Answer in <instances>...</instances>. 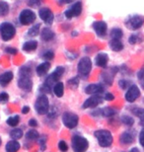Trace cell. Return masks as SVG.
Segmentation results:
<instances>
[{"instance_id":"48","label":"cell","mask_w":144,"mask_h":152,"mask_svg":"<svg viewBox=\"0 0 144 152\" xmlns=\"http://www.w3.org/2000/svg\"><path fill=\"white\" fill-rule=\"evenodd\" d=\"M29 126H38V123H37L36 120H34V118H32V120L29 121Z\"/></svg>"},{"instance_id":"6","label":"cell","mask_w":144,"mask_h":152,"mask_svg":"<svg viewBox=\"0 0 144 152\" xmlns=\"http://www.w3.org/2000/svg\"><path fill=\"white\" fill-rule=\"evenodd\" d=\"M71 145L74 152H85L89 146V142L86 138L80 135H74L72 137Z\"/></svg>"},{"instance_id":"40","label":"cell","mask_w":144,"mask_h":152,"mask_svg":"<svg viewBox=\"0 0 144 152\" xmlns=\"http://www.w3.org/2000/svg\"><path fill=\"white\" fill-rule=\"evenodd\" d=\"M39 144L41 145L42 150L45 149V144H47V138L45 136H42V137H39Z\"/></svg>"},{"instance_id":"8","label":"cell","mask_w":144,"mask_h":152,"mask_svg":"<svg viewBox=\"0 0 144 152\" xmlns=\"http://www.w3.org/2000/svg\"><path fill=\"white\" fill-rule=\"evenodd\" d=\"M78 115L73 113H70V112H65L62 115V123L67 129H74L78 124Z\"/></svg>"},{"instance_id":"5","label":"cell","mask_w":144,"mask_h":152,"mask_svg":"<svg viewBox=\"0 0 144 152\" xmlns=\"http://www.w3.org/2000/svg\"><path fill=\"white\" fill-rule=\"evenodd\" d=\"M124 24L127 29L131 30V31H136L144 25V17L140 16V15H133V16L128 17L125 20Z\"/></svg>"},{"instance_id":"10","label":"cell","mask_w":144,"mask_h":152,"mask_svg":"<svg viewBox=\"0 0 144 152\" xmlns=\"http://www.w3.org/2000/svg\"><path fill=\"white\" fill-rule=\"evenodd\" d=\"M81 13H82V3L81 1H78L74 3L69 9H67L64 15H65V17L67 19H72V18H74V17L80 16Z\"/></svg>"},{"instance_id":"50","label":"cell","mask_w":144,"mask_h":152,"mask_svg":"<svg viewBox=\"0 0 144 152\" xmlns=\"http://www.w3.org/2000/svg\"><path fill=\"white\" fill-rule=\"evenodd\" d=\"M29 111H30V108H29V107H27V106H25V107H23V108H22V113H23V114H28V113H29Z\"/></svg>"},{"instance_id":"51","label":"cell","mask_w":144,"mask_h":152,"mask_svg":"<svg viewBox=\"0 0 144 152\" xmlns=\"http://www.w3.org/2000/svg\"><path fill=\"white\" fill-rule=\"evenodd\" d=\"M129 152H140L139 151V149H138V148H136V147H134V148H132V149H131Z\"/></svg>"},{"instance_id":"35","label":"cell","mask_w":144,"mask_h":152,"mask_svg":"<svg viewBox=\"0 0 144 152\" xmlns=\"http://www.w3.org/2000/svg\"><path fill=\"white\" fill-rule=\"evenodd\" d=\"M121 123L125 124V126H131L134 124V120L133 118L129 117V115H122L121 117Z\"/></svg>"},{"instance_id":"24","label":"cell","mask_w":144,"mask_h":152,"mask_svg":"<svg viewBox=\"0 0 144 152\" xmlns=\"http://www.w3.org/2000/svg\"><path fill=\"white\" fill-rule=\"evenodd\" d=\"M115 113H116V112L113 108H105V109H103V110H99L98 112H96L95 114L93 113L92 115H104V117L111 118V117H113V115H115Z\"/></svg>"},{"instance_id":"42","label":"cell","mask_w":144,"mask_h":152,"mask_svg":"<svg viewBox=\"0 0 144 152\" xmlns=\"http://www.w3.org/2000/svg\"><path fill=\"white\" fill-rule=\"evenodd\" d=\"M118 85H119V87H121V89H126V88L129 86V82H128L127 80H124V79H122V80H119Z\"/></svg>"},{"instance_id":"33","label":"cell","mask_w":144,"mask_h":152,"mask_svg":"<svg viewBox=\"0 0 144 152\" xmlns=\"http://www.w3.org/2000/svg\"><path fill=\"white\" fill-rule=\"evenodd\" d=\"M10 136H11V138L13 139V140H17V139L21 138L23 136L22 129H14L13 130H11Z\"/></svg>"},{"instance_id":"13","label":"cell","mask_w":144,"mask_h":152,"mask_svg":"<svg viewBox=\"0 0 144 152\" xmlns=\"http://www.w3.org/2000/svg\"><path fill=\"white\" fill-rule=\"evenodd\" d=\"M39 16L42 20V22H45L47 25H51L54 19L53 13L48 8H42L39 11Z\"/></svg>"},{"instance_id":"22","label":"cell","mask_w":144,"mask_h":152,"mask_svg":"<svg viewBox=\"0 0 144 152\" xmlns=\"http://www.w3.org/2000/svg\"><path fill=\"white\" fill-rule=\"evenodd\" d=\"M50 63L48 62V61H45L41 63L39 65L37 66L36 68V71H37V74H38L39 76H44L47 74V72L50 70Z\"/></svg>"},{"instance_id":"28","label":"cell","mask_w":144,"mask_h":152,"mask_svg":"<svg viewBox=\"0 0 144 152\" xmlns=\"http://www.w3.org/2000/svg\"><path fill=\"white\" fill-rule=\"evenodd\" d=\"M114 76H115V72L114 73H113V72H104V73L102 74V79L106 84L112 85Z\"/></svg>"},{"instance_id":"39","label":"cell","mask_w":144,"mask_h":152,"mask_svg":"<svg viewBox=\"0 0 144 152\" xmlns=\"http://www.w3.org/2000/svg\"><path fill=\"white\" fill-rule=\"evenodd\" d=\"M58 149H59L61 152H66L68 150V146H67L66 142L64 140H60L58 142Z\"/></svg>"},{"instance_id":"18","label":"cell","mask_w":144,"mask_h":152,"mask_svg":"<svg viewBox=\"0 0 144 152\" xmlns=\"http://www.w3.org/2000/svg\"><path fill=\"white\" fill-rule=\"evenodd\" d=\"M119 141L124 145H129L134 141V134L129 132H124L119 136Z\"/></svg>"},{"instance_id":"34","label":"cell","mask_w":144,"mask_h":152,"mask_svg":"<svg viewBox=\"0 0 144 152\" xmlns=\"http://www.w3.org/2000/svg\"><path fill=\"white\" fill-rule=\"evenodd\" d=\"M39 27H41L39 24H37V25L33 26L32 28L29 30L28 35L31 36V37H37V36L39 34Z\"/></svg>"},{"instance_id":"36","label":"cell","mask_w":144,"mask_h":152,"mask_svg":"<svg viewBox=\"0 0 144 152\" xmlns=\"http://www.w3.org/2000/svg\"><path fill=\"white\" fill-rule=\"evenodd\" d=\"M19 121H20L19 115H13V117H10L7 120V124L10 126H16L19 124Z\"/></svg>"},{"instance_id":"4","label":"cell","mask_w":144,"mask_h":152,"mask_svg":"<svg viewBox=\"0 0 144 152\" xmlns=\"http://www.w3.org/2000/svg\"><path fill=\"white\" fill-rule=\"evenodd\" d=\"M77 70L81 77L83 78L88 77V75L90 74V72L92 70V60L90 59V57L84 56L79 60L77 65Z\"/></svg>"},{"instance_id":"9","label":"cell","mask_w":144,"mask_h":152,"mask_svg":"<svg viewBox=\"0 0 144 152\" xmlns=\"http://www.w3.org/2000/svg\"><path fill=\"white\" fill-rule=\"evenodd\" d=\"M36 20V14L34 13V11L30 10V9H24L23 11H21L19 15V21L22 25H31L32 23L35 22Z\"/></svg>"},{"instance_id":"37","label":"cell","mask_w":144,"mask_h":152,"mask_svg":"<svg viewBox=\"0 0 144 152\" xmlns=\"http://www.w3.org/2000/svg\"><path fill=\"white\" fill-rule=\"evenodd\" d=\"M137 78H138L139 80V83L141 85V87L144 89V68L140 69L138 71V73H137Z\"/></svg>"},{"instance_id":"25","label":"cell","mask_w":144,"mask_h":152,"mask_svg":"<svg viewBox=\"0 0 144 152\" xmlns=\"http://www.w3.org/2000/svg\"><path fill=\"white\" fill-rule=\"evenodd\" d=\"M132 113L137 118H139L140 126L144 127V109L143 108H134L132 109Z\"/></svg>"},{"instance_id":"45","label":"cell","mask_w":144,"mask_h":152,"mask_svg":"<svg viewBox=\"0 0 144 152\" xmlns=\"http://www.w3.org/2000/svg\"><path fill=\"white\" fill-rule=\"evenodd\" d=\"M68 84L70 85V86H73V87H76V86H78V84H79V81H78V79L77 78H73L71 79V80H69L68 81Z\"/></svg>"},{"instance_id":"26","label":"cell","mask_w":144,"mask_h":152,"mask_svg":"<svg viewBox=\"0 0 144 152\" xmlns=\"http://www.w3.org/2000/svg\"><path fill=\"white\" fill-rule=\"evenodd\" d=\"M19 149H20V144L16 140H11L6 144V151L7 152H17Z\"/></svg>"},{"instance_id":"2","label":"cell","mask_w":144,"mask_h":152,"mask_svg":"<svg viewBox=\"0 0 144 152\" xmlns=\"http://www.w3.org/2000/svg\"><path fill=\"white\" fill-rule=\"evenodd\" d=\"M95 136H96L100 146H102V147L111 146L113 141H114V138H113L111 132H109V130H107V129L97 130V132H95Z\"/></svg>"},{"instance_id":"11","label":"cell","mask_w":144,"mask_h":152,"mask_svg":"<svg viewBox=\"0 0 144 152\" xmlns=\"http://www.w3.org/2000/svg\"><path fill=\"white\" fill-rule=\"evenodd\" d=\"M140 97V90L137 85H131L127 89L126 93H125V100L128 103L135 102L137 99Z\"/></svg>"},{"instance_id":"49","label":"cell","mask_w":144,"mask_h":152,"mask_svg":"<svg viewBox=\"0 0 144 152\" xmlns=\"http://www.w3.org/2000/svg\"><path fill=\"white\" fill-rule=\"evenodd\" d=\"M74 0H59L60 4H70V3H72Z\"/></svg>"},{"instance_id":"43","label":"cell","mask_w":144,"mask_h":152,"mask_svg":"<svg viewBox=\"0 0 144 152\" xmlns=\"http://www.w3.org/2000/svg\"><path fill=\"white\" fill-rule=\"evenodd\" d=\"M41 4V0H28V5L31 7H38Z\"/></svg>"},{"instance_id":"32","label":"cell","mask_w":144,"mask_h":152,"mask_svg":"<svg viewBox=\"0 0 144 152\" xmlns=\"http://www.w3.org/2000/svg\"><path fill=\"white\" fill-rule=\"evenodd\" d=\"M26 137H27L28 140H37V139H39V132H37V130L31 129L26 133Z\"/></svg>"},{"instance_id":"1","label":"cell","mask_w":144,"mask_h":152,"mask_svg":"<svg viewBox=\"0 0 144 152\" xmlns=\"http://www.w3.org/2000/svg\"><path fill=\"white\" fill-rule=\"evenodd\" d=\"M64 70H65V69H64V67H62V66H58V67H56V70H54L53 73L47 78L45 84L42 85V89H44L45 92H50V88L53 87V85L59 80V79L61 78V76L63 75Z\"/></svg>"},{"instance_id":"21","label":"cell","mask_w":144,"mask_h":152,"mask_svg":"<svg viewBox=\"0 0 144 152\" xmlns=\"http://www.w3.org/2000/svg\"><path fill=\"white\" fill-rule=\"evenodd\" d=\"M13 77H14V75L11 71H7V72L2 73L1 75H0V85L3 87L7 86V85L12 81Z\"/></svg>"},{"instance_id":"16","label":"cell","mask_w":144,"mask_h":152,"mask_svg":"<svg viewBox=\"0 0 144 152\" xmlns=\"http://www.w3.org/2000/svg\"><path fill=\"white\" fill-rule=\"evenodd\" d=\"M85 92L90 95H100L104 92V87L102 84H90L85 88Z\"/></svg>"},{"instance_id":"15","label":"cell","mask_w":144,"mask_h":152,"mask_svg":"<svg viewBox=\"0 0 144 152\" xmlns=\"http://www.w3.org/2000/svg\"><path fill=\"white\" fill-rule=\"evenodd\" d=\"M18 86H19L20 89L29 92L33 88L32 79H31L30 76H24V75L20 76L19 80H18Z\"/></svg>"},{"instance_id":"27","label":"cell","mask_w":144,"mask_h":152,"mask_svg":"<svg viewBox=\"0 0 144 152\" xmlns=\"http://www.w3.org/2000/svg\"><path fill=\"white\" fill-rule=\"evenodd\" d=\"M53 92L56 94V96L60 98L63 96L64 93V85L62 82H57V83L53 86Z\"/></svg>"},{"instance_id":"52","label":"cell","mask_w":144,"mask_h":152,"mask_svg":"<svg viewBox=\"0 0 144 152\" xmlns=\"http://www.w3.org/2000/svg\"><path fill=\"white\" fill-rule=\"evenodd\" d=\"M0 145H1V138H0Z\"/></svg>"},{"instance_id":"7","label":"cell","mask_w":144,"mask_h":152,"mask_svg":"<svg viewBox=\"0 0 144 152\" xmlns=\"http://www.w3.org/2000/svg\"><path fill=\"white\" fill-rule=\"evenodd\" d=\"M48 108H50L48 98L45 95H41L36 101L35 104L36 112L39 115H45L48 112Z\"/></svg>"},{"instance_id":"47","label":"cell","mask_w":144,"mask_h":152,"mask_svg":"<svg viewBox=\"0 0 144 152\" xmlns=\"http://www.w3.org/2000/svg\"><path fill=\"white\" fill-rule=\"evenodd\" d=\"M5 51H6V53H10V54H16L17 53V50H16V48H6Z\"/></svg>"},{"instance_id":"31","label":"cell","mask_w":144,"mask_h":152,"mask_svg":"<svg viewBox=\"0 0 144 152\" xmlns=\"http://www.w3.org/2000/svg\"><path fill=\"white\" fill-rule=\"evenodd\" d=\"M141 42H142V37L140 36V34H132L128 38V42L130 45H136Z\"/></svg>"},{"instance_id":"20","label":"cell","mask_w":144,"mask_h":152,"mask_svg":"<svg viewBox=\"0 0 144 152\" xmlns=\"http://www.w3.org/2000/svg\"><path fill=\"white\" fill-rule=\"evenodd\" d=\"M109 45H110V48H111L112 50L116 51V53L121 51L124 48V44H122V42L121 41V39H112L109 42Z\"/></svg>"},{"instance_id":"12","label":"cell","mask_w":144,"mask_h":152,"mask_svg":"<svg viewBox=\"0 0 144 152\" xmlns=\"http://www.w3.org/2000/svg\"><path fill=\"white\" fill-rule=\"evenodd\" d=\"M93 27L94 31L96 32V34L98 37H105L107 35V31H108V25H107L106 22L104 21H96V22L93 23Z\"/></svg>"},{"instance_id":"17","label":"cell","mask_w":144,"mask_h":152,"mask_svg":"<svg viewBox=\"0 0 144 152\" xmlns=\"http://www.w3.org/2000/svg\"><path fill=\"white\" fill-rule=\"evenodd\" d=\"M95 62H96V65L99 66V67L106 68L107 65H108V62H109L108 54L105 53H98L96 56V58H95Z\"/></svg>"},{"instance_id":"30","label":"cell","mask_w":144,"mask_h":152,"mask_svg":"<svg viewBox=\"0 0 144 152\" xmlns=\"http://www.w3.org/2000/svg\"><path fill=\"white\" fill-rule=\"evenodd\" d=\"M9 13V5L7 2L0 0V16H6Z\"/></svg>"},{"instance_id":"3","label":"cell","mask_w":144,"mask_h":152,"mask_svg":"<svg viewBox=\"0 0 144 152\" xmlns=\"http://www.w3.org/2000/svg\"><path fill=\"white\" fill-rule=\"evenodd\" d=\"M16 35V29L13 24L9 22H4L0 25V36L4 42L10 41Z\"/></svg>"},{"instance_id":"19","label":"cell","mask_w":144,"mask_h":152,"mask_svg":"<svg viewBox=\"0 0 144 152\" xmlns=\"http://www.w3.org/2000/svg\"><path fill=\"white\" fill-rule=\"evenodd\" d=\"M41 38L45 42H50L54 39V33L50 28H44L41 32Z\"/></svg>"},{"instance_id":"44","label":"cell","mask_w":144,"mask_h":152,"mask_svg":"<svg viewBox=\"0 0 144 152\" xmlns=\"http://www.w3.org/2000/svg\"><path fill=\"white\" fill-rule=\"evenodd\" d=\"M139 143L144 148V129L139 133Z\"/></svg>"},{"instance_id":"38","label":"cell","mask_w":144,"mask_h":152,"mask_svg":"<svg viewBox=\"0 0 144 152\" xmlns=\"http://www.w3.org/2000/svg\"><path fill=\"white\" fill-rule=\"evenodd\" d=\"M42 57H44L45 60H51L54 57V53L53 50H47L42 53Z\"/></svg>"},{"instance_id":"29","label":"cell","mask_w":144,"mask_h":152,"mask_svg":"<svg viewBox=\"0 0 144 152\" xmlns=\"http://www.w3.org/2000/svg\"><path fill=\"white\" fill-rule=\"evenodd\" d=\"M124 37V32L121 29L119 28H114L111 31V38L112 39H121Z\"/></svg>"},{"instance_id":"23","label":"cell","mask_w":144,"mask_h":152,"mask_svg":"<svg viewBox=\"0 0 144 152\" xmlns=\"http://www.w3.org/2000/svg\"><path fill=\"white\" fill-rule=\"evenodd\" d=\"M38 48V42L37 41H28L26 42L25 44L23 45V50L27 51V53H31V51H34L37 50Z\"/></svg>"},{"instance_id":"46","label":"cell","mask_w":144,"mask_h":152,"mask_svg":"<svg viewBox=\"0 0 144 152\" xmlns=\"http://www.w3.org/2000/svg\"><path fill=\"white\" fill-rule=\"evenodd\" d=\"M104 99L107 100V101H113V100L115 99V96H114V94H112V93H106Z\"/></svg>"},{"instance_id":"14","label":"cell","mask_w":144,"mask_h":152,"mask_svg":"<svg viewBox=\"0 0 144 152\" xmlns=\"http://www.w3.org/2000/svg\"><path fill=\"white\" fill-rule=\"evenodd\" d=\"M103 102V98L101 95H93L90 97L89 99H87L86 101L83 103L82 105V108L83 109H88V108H95L97 107L98 105L102 104Z\"/></svg>"},{"instance_id":"41","label":"cell","mask_w":144,"mask_h":152,"mask_svg":"<svg viewBox=\"0 0 144 152\" xmlns=\"http://www.w3.org/2000/svg\"><path fill=\"white\" fill-rule=\"evenodd\" d=\"M8 99H9V95L7 93L2 92L1 94H0V103H1V104H4V103H6L8 101Z\"/></svg>"}]
</instances>
